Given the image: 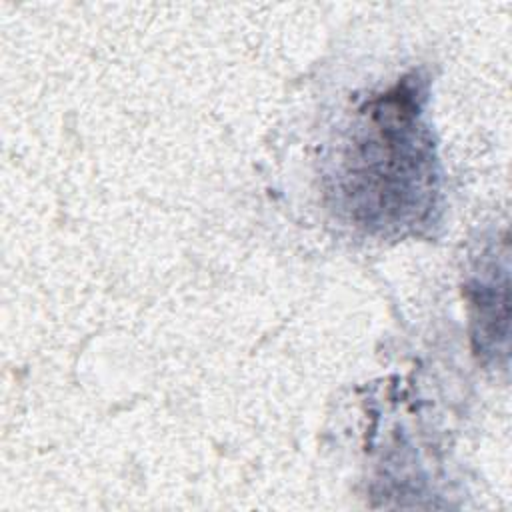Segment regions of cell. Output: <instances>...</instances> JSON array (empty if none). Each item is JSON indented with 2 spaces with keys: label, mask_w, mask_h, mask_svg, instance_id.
<instances>
[{
  "label": "cell",
  "mask_w": 512,
  "mask_h": 512,
  "mask_svg": "<svg viewBox=\"0 0 512 512\" xmlns=\"http://www.w3.org/2000/svg\"><path fill=\"white\" fill-rule=\"evenodd\" d=\"M416 92L396 86L366 112L364 134L348 160L354 208L368 224H402L430 192V144L418 126Z\"/></svg>",
  "instance_id": "1"
}]
</instances>
